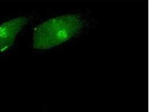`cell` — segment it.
Returning <instances> with one entry per match:
<instances>
[{
    "mask_svg": "<svg viewBox=\"0 0 150 112\" xmlns=\"http://www.w3.org/2000/svg\"><path fill=\"white\" fill-rule=\"evenodd\" d=\"M29 21L25 17L9 20L0 24V53L13 46L17 35Z\"/></svg>",
    "mask_w": 150,
    "mask_h": 112,
    "instance_id": "obj_2",
    "label": "cell"
},
{
    "mask_svg": "<svg viewBox=\"0 0 150 112\" xmlns=\"http://www.w3.org/2000/svg\"><path fill=\"white\" fill-rule=\"evenodd\" d=\"M85 22L77 14L62 15L48 20L36 27L33 45L38 50H47L64 43L82 31Z\"/></svg>",
    "mask_w": 150,
    "mask_h": 112,
    "instance_id": "obj_1",
    "label": "cell"
}]
</instances>
